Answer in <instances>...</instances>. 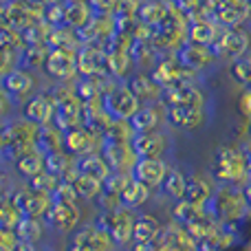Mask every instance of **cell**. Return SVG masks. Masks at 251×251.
Instances as JSON below:
<instances>
[{
  "label": "cell",
  "mask_w": 251,
  "mask_h": 251,
  "mask_svg": "<svg viewBox=\"0 0 251 251\" xmlns=\"http://www.w3.org/2000/svg\"><path fill=\"white\" fill-rule=\"evenodd\" d=\"M132 146L139 159H165L172 148V139L165 130H152V132H139Z\"/></svg>",
  "instance_id": "cell-11"
},
{
  "label": "cell",
  "mask_w": 251,
  "mask_h": 251,
  "mask_svg": "<svg viewBox=\"0 0 251 251\" xmlns=\"http://www.w3.org/2000/svg\"><path fill=\"white\" fill-rule=\"evenodd\" d=\"M108 51L100 47V44H88V47L79 49L77 53V71L86 77H97V75L108 73V64H106Z\"/></svg>",
  "instance_id": "cell-16"
},
{
  "label": "cell",
  "mask_w": 251,
  "mask_h": 251,
  "mask_svg": "<svg viewBox=\"0 0 251 251\" xmlns=\"http://www.w3.org/2000/svg\"><path fill=\"white\" fill-rule=\"evenodd\" d=\"M238 113L249 126L251 124V88H243V93L238 95Z\"/></svg>",
  "instance_id": "cell-30"
},
{
  "label": "cell",
  "mask_w": 251,
  "mask_h": 251,
  "mask_svg": "<svg viewBox=\"0 0 251 251\" xmlns=\"http://www.w3.org/2000/svg\"><path fill=\"white\" fill-rule=\"evenodd\" d=\"M170 168H172V165L165 159H139L132 176L137 178V181H141L143 185L152 187V190H161Z\"/></svg>",
  "instance_id": "cell-17"
},
{
  "label": "cell",
  "mask_w": 251,
  "mask_h": 251,
  "mask_svg": "<svg viewBox=\"0 0 251 251\" xmlns=\"http://www.w3.org/2000/svg\"><path fill=\"white\" fill-rule=\"evenodd\" d=\"M64 146L69 148V152L73 156H93V154H101L106 146V137L104 132L95 128H73L69 130V134L64 137Z\"/></svg>",
  "instance_id": "cell-6"
},
{
  "label": "cell",
  "mask_w": 251,
  "mask_h": 251,
  "mask_svg": "<svg viewBox=\"0 0 251 251\" xmlns=\"http://www.w3.org/2000/svg\"><path fill=\"white\" fill-rule=\"evenodd\" d=\"M243 146H245V150H247V156H249V168H251V139H245Z\"/></svg>",
  "instance_id": "cell-32"
},
{
  "label": "cell",
  "mask_w": 251,
  "mask_h": 251,
  "mask_svg": "<svg viewBox=\"0 0 251 251\" xmlns=\"http://www.w3.org/2000/svg\"><path fill=\"white\" fill-rule=\"evenodd\" d=\"M209 124V108H168V126L181 132H196Z\"/></svg>",
  "instance_id": "cell-14"
},
{
  "label": "cell",
  "mask_w": 251,
  "mask_h": 251,
  "mask_svg": "<svg viewBox=\"0 0 251 251\" xmlns=\"http://www.w3.org/2000/svg\"><path fill=\"white\" fill-rule=\"evenodd\" d=\"M128 86L130 91L134 93V97L139 100V104L146 106V104H156V101H163V88L152 79L150 73H134L132 77L128 79Z\"/></svg>",
  "instance_id": "cell-18"
},
{
  "label": "cell",
  "mask_w": 251,
  "mask_h": 251,
  "mask_svg": "<svg viewBox=\"0 0 251 251\" xmlns=\"http://www.w3.org/2000/svg\"><path fill=\"white\" fill-rule=\"evenodd\" d=\"M209 212L216 218V223L227 227H240L251 214V205L247 201V194L240 187L229 185H218L216 194H214L212 203H209Z\"/></svg>",
  "instance_id": "cell-2"
},
{
  "label": "cell",
  "mask_w": 251,
  "mask_h": 251,
  "mask_svg": "<svg viewBox=\"0 0 251 251\" xmlns=\"http://www.w3.org/2000/svg\"><path fill=\"white\" fill-rule=\"evenodd\" d=\"M152 194H154V190H152V187L143 185L141 181L132 178V183L126 187L124 194H122V203L126 205V207H130V209H139V207H143V205L152 199Z\"/></svg>",
  "instance_id": "cell-25"
},
{
  "label": "cell",
  "mask_w": 251,
  "mask_h": 251,
  "mask_svg": "<svg viewBox=\"0 0 251 251\" xmlns=\"http://www.w3.org/2000/svg\"><path fill=\"white\" fill-rule=\"evenodd\" d=\"M161 231H163V225L159 223V218H154L152 214H141L134 223L132 243H156Z\"/></svg>",
  "instance_id": "cell-23"
},
{
  "label": "cell",
  "mask_w": 251,
  "mask_h": 251,
  "mask_svg": "<svg viewBox=\"0 0 251 251\" xmlns=\"http://www.w3.org/2000/svg\"><path fill=\"white\" fill-rule=\"evenodd\" d=\"M152 79L159 84L163 91L181 84H192V82H203V75L190 71L185 64H181L176 55H161V60L156 62V66L150 71Z\"/></svg>",
  "instance_id": "cell-3"
},
{
  "label": "cell",
  "mask_w": 251,
  "mask_h": 251,
  "mask_svg": "<svg viewBox=\"0 0 251 251\" xmlns=\"http://www.w3.org/2000/svg\"><path fill=\"white\" fill-rule=\"evenodd\" d=\"M216 190H218V183L212 176V172L194 170V172L187 174V194H185L187 203L199 205V207H209Z\"/></svg>",
  "instance_id": "cell-10"
},
{
  "label": "cell",
  "mask_w": 251,
  "mask_h": 251,
  "mask_svg": "<svg viewBox=\"0 0 251 251\" xmlns=\"http://www.w3.org/2000/svg\"><path fill=\"white\" fill-rule=\"evenodd\" d=\"M106 141L113 143H132L134 137H137V130L130 119H113V124L106 128L104 132Z\"/></svg>",
  "instance_id": "cell-27"
},
{
  "label": "cell",
  "mask_w": 251,
  "mask_h": 251,
  "mask_svg": "<svg viewBox=\"0 0 251 251\" xmlns=\"http://www.w3.org/2000/svg\"><path fill=\"white\" fill-rule=\"evenodd\" d=\"M225 26H221L212 16L209 18H199V20L190 22V42L205 44V47H214L218 38L223 35Z\"/></svg>",
  "instance_id": "cell-19"
},
{
  "label": "cell",
  "mask_w": 251,
  "mask_h": 251,
  "mask_svg": "<svg viewBox=\"0 0 251 251\" xmlns=\"http://www.w3.org/2000/svg\"><path fill=\"white\" fill-rule=\"evenodd\" d=\"M176 57L181 60V64H185L190 71L199 75H205L218 66V55L214 51V47H205V44H196V42H187L181 51L176 53Z\"/></svg>",
  "instance_id": "cell-9"
},
{
  "label": "cell",
  "mask_w": 251,
  "mask_h": 251,
  "mask_svg": "<svg viewBox=\"0 0 251 251\" xmlns=\"http://www.w3.org/2000/svg\"><path fill=\"white\" fill-rule=\"evenodd\" d=\"M214 51H216V55H218V62H227V64L249 55L251 53V29L247 25L225 29L223 35L218 38V42L214 44Z\"/></svg>",
  "instance_id": "cell-4"
},
{
  "label": "cell",
  "mask_w": 251,
  "mask_h": 251,
  "mask_svg": "<svg viewBox=\"0 0 251 251\" xmlns=\"http://www.w3.org/2000/svg\"><path fill=\"white\" fill-rule=\"evenodd\" d=\"M11 97H9V93L4 91V88H0V117H4V115H9V110H11Z\"/></svg>",
  "instance_id": "cell-31"
},
{
  "label": "cell",
  "mask_w": 251,
  "mask_h": 251,
  "mask_svg": "<svg viewBox=\"0 0 251 251\" xmlns=\"http://www.w3.org/2000/svg\"><path fill=\"white\" fill-rule=\"evenodd\" d=\"M49 71L55 75L57 79H69L77 73V55L75 51H66L60 49L49 57Z\"/></svg>",
  "instance_id": "cell-22"
},
{
  "label": "cell",
  "mask_w": 251,
  "mask_h": 251,
  "mask_svg": "<svg viewBox=\"0 0 251 251\" xmlns=\"http://www.w3.org/2000/svg\"><path fill=\"white\" fill-rule=\"evenodd\" d=\"M75 192H77V196H82V199L86 201H95V199H101V194L106 192L104 187V181H100V178L95 176H88V174H77V178H75Z\"/></svg>",
  "instance_id": "cell-26"
},
{
  "label": "cell",
  "mask_w": 251,
  "mask_h": 251,
  "mask_svg": "<svg viewBox=\"0 0 251 251\" xmlns=\"http://www.w3.org/2000/svg\"><path fill=\"white\" fill-rule=\"evenodd\" d=\"M134 223H137V214H134V209L122 205V207L113 209V212H106L104 218L100 221V225L113 236V240L119 245V247H126V245L132 243Z\"/></svg>",
  "instance_id": "cell-7"
},
{
  "label": "cell",
  "mask_w": 251,
  "mask_h": 251,
  "mask_svg": "<svg viewBox=\"0 0 251 251\" xmlns=\"http://www.w3.org/2000/svg\"><path fill=\"white\" fill-rule=\"evenodd\" d=\"M104 104L108 108V113L113 115V119H132L137 115V110L141 108L139 100L134 97V93L130 91L128 82H117L108 93L104 95Z\"/></svg>",
  "instance_id": "cell-8"
},
{
  "label": "cell",
  "mask_w": 251,
  "mask_h": 251,
  "mask_svg": "<svg viewBox=\"0 0 251 251\" xmlns=\"http://www.w3.org/2000/svg\"><path fill=\"white\" fill-rule=\"evenodd\" d=\"M57 115V100L51 95H38L26 106V117L35 124H49Z\"/></svg>",
  "instance_id": "cell-21"
},
{
  "label": "cell",
  "mask_w": 251,
  "mask_h": 251,
  "mask_svg": "<svg viewBox=\"0 0 251 251\" xmlns=\"http://www.w3.org/2000/svg\"><path fill=\"white\" fill-rule=\"evenodd\" d=\"M38 88V79H35L33 73L29 71H13L7 77V88L4 91L9 93V97L16 101H26Z\"/></svg>",
  "instance_id": "cell-20"
},
{
  "label": "cell",
  "mask_w": 251,
  "mask_h": 251,
  "mask_svg": "<svg viewBox=\"0 0 251 251\" xmlns=\"http://www.w3.org/2000/svg\"><path fill=\"white\" fill-rule=\"evenodd\" d=\"M212 176L216 178L218 185H229V187H245L251 181V168H249V156L243 143H223L216 148L212 159Z\"/></svg>",
  "instance_id": "cell-1"
},
{
  "label": "cell",
  "mask_w": 251,
  "mask_h": 251,
  "mask_svg": "<svg viewBox=\"0 0 251 251\" xmlns=\"http://www.w3.org/2000/svg\"><path fill=\"white\" fill-rule=\"evenodd\" d=\"M163 194L172 201H185L187 194V172H183L181 168H170L168 176H165L163 185H161Z\"/></svg>",
  "instance_id": "cell-24"
},
{
  "label": "cell",
  "mask_w": 251,
  "mask_h": 251,
  "mask_svg": "<svg viewBox=\"0 0 251 251\" xmlns=\"http://www.w3.org/2000/svg\"><path fill=\"white\" fill-rule=\"evenodd\" d=\"M249 16H251V7L245 0H218L212 11V18L225 29L245 25L249 20Z\"/></svg>",
  "instance_id": "cell-13"
},
{
  "label": "cell",
  "mask_w": 251,
  "mask_h": 251,
  "mask_svg": "<svg viewBox=\"0 0 251 251\" xmlns=\"http://www.w3.org/2000/svg\"><path fill=\"white\" fill-rule=\"evenodd\" d=\"M101 156L106 159L108 168L119 174H134V168L139 163V154L132 143H113L106 141Z\"/></svg>",
  "instance_id": "cell-12"
},
{
  "label": "cell",
  "mask_w": 251,
  "mask_h": 251,
  "mask_svg": "<svg viewBox=\"0 0 251 251\" xmlns=\"http://www.w3.org/2000/svg\"><path fill=\"white\" fill-rule=\"evenodd\" d=\"M249 251H251V249H249Z\"/></svg>",
  "instance_id": "cell-33"
},
{
  "label": "cell",
  "mask_w": 251,
  "mask_h": 251,
  "mask_svg": "<svg viewBox=\"0 0 251 251\" xmlns=\"http://www.w3.org/2000/svg\"><path fill=\"white\" fill-rule=\"evenodd\" d=\"M229 73L243 88H251V53L245 57H240V60L231 62Z\"/></svg>",
  "instance_id": "cell-28"
},
{
  "label": "cell",
  "mask_w": 251,
  "mask_h": 251,
  "mask_svg": "<svg viewBox=\"0 0 251 251\" xmlns=\"http://www.w3.org/2000/svg\"><path fill=\"white\" fill-rule=\"evenodd\" d=\"M163 104L168 108H209V91L203 82L181 84L163 91Z\"/></svg>",
  "instance_id": "cell-5"
},
{
  "label": "cell",
  "mask_w": 251,
  "mask_h": 251,
  "mask_svg": "<svg viewBox=\"0 0 251 251\" xmlns=\"http://www.w3.org/2000/svg\"><path fill=\"white\" fill-rule=\"evenodd\" d=\"M18 168H20L22 174H26V176H31V178H38L40 174H44V170H42L44 163H42V159H40V154H35V152H26L20 159Z\"/></svg>",
  "instance_id": "cell-29"
},
{
  "label": "cell",
  "mask_w": 251,
  "mask_h": 251,
  "mask_svg": "<svg viewBox=\"0 0 251 251\" xmlns=\"http://www.w3.org/2000/svg\"><path fill=\"white\" fill-rule=\"evenodd\" d=\"M134 130L139 132H152V130H163L168 126V106L163 101H156V104H146L137 110L132 119Z\"/></svg>",
  "instance_id": "cell-15"
}]
</instances>
